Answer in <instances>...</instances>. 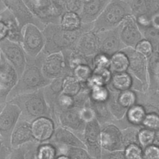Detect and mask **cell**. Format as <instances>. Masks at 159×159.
Segmentation results:
<instances>
[{"label":"cell","instance_id":"1","mask_svg":"<svg viewBox=\"0 0 159 159\" xmlns=\"http://www.w3.org/2000/svg\"><path fill=\"white\" fill-rule=\"evenodd\" d=\"M94 23L83 24L77 30H67L60 24H48L42 30L45 38V45L42 52L45 55L62 52L73 48L80 37L85 32L92 30Z\"/></svg>","mask_w":159,"mask_h":159},{"label":"cell","instance_id":"2","mask_svg":"<svg viewBox=\"0 0 159 159\" xmlns=\"http://www.w3.org/2000/svg\"><path fill=\"white\" fill-rule=\"evenodd\" d=\"M46 55L43 52L40 53L35 57L26 54L27 61L24 70L19 78L17 84L10 94L17 96L35 91L44 88L51 82L52 80L47 78L42 70V63Z\"/></svg>","mask_w":159,"mask_h":159},{"label":"cell","instance_id":"3","mask_svg":"<svg viewBox=\"0 0 159 159\" xmlns=\"http://www.w3.org/2000/svg\"><path fill=\"white\" fill-rule=\"evenodd\" d=\"M129 15L131 11L124 0H111L94 22L92 30L98 33L117 27Z\"/></svg>","mask_w":159,"mask_h":159},{"label":"cell","instance_id":"4","mask_svg":"<svg viewBox=\"0 0 159 159\" xmlns=\"http://www.w3.org/2000/svg\"><path fill=\"white\" fill-rule=\"evenodd\" d=\"M11 101L19 106L22 111H24L29 116L39 118L45 117L48 112V106L44 95L43 88L35 91L23 93L17 95Z\"/></svg>","mask_w":159,"mask_h":159},{"label":"cell","instance_id":"5","mask_svg":"<svg viewBox=\"0 0 159 159\" xmlns=\"http://www.w3.org/2000/svg\"><path fill=\"white\" fill-rule=\"evenodd\" d=\"M22 46L27 55L32 57L38 56L43 50L45 38L43 31L34 24H28L23 29Z\"/></svg>","mask_w":159,"mask_h":159},{"label":"cell","instance_id":"6","mask_svg":"<svg viewBox=\"0 0 159 159\" xmlns=\"http://www.w3.org/2000/svg\"><path fill=\"white\" fill-rule=\"evenodd\" d=\"M122 51L127 55L129 59L128 71L140 83L143 88L147 86L148 83V58L132 47H127Z\"/></svg>","mask_w":159,"mask_h":159},{"label":"cell","instance_id":"7","mask_svg":"<svg viewBox=\"0 0 159 159\" xmlns=\"http://www.w3.org/2000/svg\"><path fill=\"white\" fill-rule=\"evenodd\" d=\"M34 15L44 24H60L61 15L51 0H24Z\"/></svg>","mask_w":159,"mask_h":159},{"label":"cell","instance_id":"8","mask_svg":"<svg viewBox=\"0 0 159 159\" xmlns=\"http://www.w3.org/2000/svg\"><path fill=\"white\" fill-rule=\"evenodd\" d=\"M17 19L22 29L28 24H34L42 30L46 25L37 19L31 12L24 0H0Z\"/></svg>","mask_w":159,"mask_h":159},{"label":"cell","instance_id":"9","mask_svg":"<svg viewBox=\"0 0 159 159\" xmlns=\"http://www.w3.org/2000/svg\"><path fill=\"white\" fill-rule=\"evenodd\" d=\"M0 53L14 67L20 78L24 70L27 61L26 53L22 45L4 39L0 40Z\"/></svg>","mask_w":159,"mask_h":159},{"label":"cell","instance_id":"10","mask_svg":"<svg viewBox=\"0 0 159 159\" xmlns=\"http://www.w3.org/2000/svg\"><path fill=\"white\" fill-rule=\"evenodd\" d=\"M19 77L14 67L0 53V98L1 104L18 83Z\"/></svg>","mask_w":159,"mask_h":159},{"label":"cell","instance_id":"11","mask_svg":"<svg viewBox=\"0 0 159 159\" xmlns=\"http://www.w3.org/2000/svg\"><path fill=\"white\" fill-rule=\"evenodd\" d=\"M4 39L20 44L23 40L22 29L7 9L0 12V40Z\"/></svg>","mask_w":159,"mask_h":159},{"label":"cell","instance_id":"12","mask_svg":"<svg viewBox=\"0 0 159 159\" xmlns=\"http://www.w3.org/2000/svg\"><path fill=\"white\" fill-rule=\"evenodd\" d=\"M99 39V53L111 57L115 53L127 47L122 42L119 32V26L114 29L98 33Z\"/></svg>","mask_w":159,"mask_h":159},{"label":"cell","instance_id":"13","mask_svg":"<svg viewBox=\"0 0 159 159\" xmlns=\"http://www.w3.org/2000/svg\"><path fill=\"white\" fill-rule=\"evenodd\" d=\"M84 137L89 153L96 159H101V130L96 118L86 123Z\"/></svg>","mask_w":159,"mask_h":159},{"label":"cell","instance_id":"14","mask_svg":"<svg viewBox=\"0 0 159 159\" xmlns=\"http://www.w3.org/2000/svg\"><path fill=\"white\" fill-rule=\"evenodd\" d=\"M42 70L44 76L50 80L71 74L66 69L64 56L62 52L53 53L46 55L42 63Z\"/></svg>","mask_w":159,"mask_h":159},{"label":"cell","instance_id":"15","mask_svg":"<svg viewBox=\"0 0 159 159\" xmlns=\"http://www.w3.org/2000/svg\"><path fill=\"white\" fill-rule=\"evenodd\" d=\"M119 32L120 39L126 47L135 48L144 39L137 20L132 15L128 16L119 25Z\"/></svg>","mask_w":159,"mask_h":159},{"label":"cell","instance_id":"16","mask_svg":"<svg viewBox=\"0 0 159 159\" xmlns=\"http://www.w3.org/2000/svg\"><path fill=\"white\" fill-rule=\"evenodd\" d=\"M21 108L16 103L10 101L2 109L0 114V132L1 136L12 132L19 120L22 112Z\"/></svg>","mask_w":159,"mask_h":159},{"label":"cell","instance_id":"17","mask_svg":"<svg viewBox=\"0 0 159 159\" xmlns=\"http://www.w3.org/2000/svg\"><path fill=\"white\" fill-rule=\"evenodd\" d=\"M101 147L109 152L124 150L122 130L113 124L106 126L101 130Z\"/></svg>","mask_w":159,"mask_h":159},{"label":"cell","instance_id":"18","mask_svg":"<svg viewBox=\"0 0 159 159\" xmlns=\"http://www.w3.org/2000/svg\"><path fill=\"white\" fill-rule=\"evenodd\" d=\"M111 0H84L80 16L83 24L94 23Z\"/></svg>","mask_w":159,"mask_h":159},{"label":"cell","instance_id":"19","mask_svg":"<svg viewBox=\"0 0 159 159\" xmlns=\"http://www.w3.org/2000/svg\"><path fill=\"white\" fill-rule=\"evenodd\" d=\"M87 57H93L99 53V39L98 33L90 30L84 33L78 39L74 48Z\"/></svg>","mask_w":159,"mask_h":159},{"label":"cell","instance_id":"20","mask_svg":"<svg viewBox=\"0 0 159 159\" xmlns=\"http://www.w3.org/2000/svg\"><path fill=\"white\" fill-rule=\"evenodd\" d=\"M81 109L75 107L63 109L59 115V120L61 125L73 130L84 129L86 122L82 118Z\"/></svg>","mask_w":159,"mask_h":159},{"label":"cell","instance_id":"21","mask_svg":"<svg viewBox=\"0 0 159 159\" xmlns=\"http://www.w3.org/2000/svg\"><path fill=\"white\" fill-rule=\"evenodd\" d=\"M34 138L32 124L27 120L18 121L11 134V144L16 147L32 141Z\"/></svg>","mask_w":159,"mask_h":159},{"label":"cell","instance_id":"22","mask_svg":"<svg viewBox=\"0 0 159 159\" xmlns=\"http://www.w3.org/2000/svg\"><path fill=\"white\" fill-rule=\"evenodd\" d=\"M32 129L34 139L39 141L49 139L55 132L53 122L45 117L36 119L32 124Z\"/></svg>","mask_w":159,"mask_h":159},{"label":"cell","instance_id":"23","mask_svg":"<svg viewBox=\"0 0 159 159\" xmlns=\"http://www.w3.org/2000/svg\"><path fill=\"white\" fill-rule=\"evenodd\" d=\"M132 76L129 71L112 73L111 79L107 86L111 91L115 92H121L131 89L133 85Z\"/></svg>","mask_w":159,"mask_h":159},{"label":"cell","instance_id":"24","mask_svg":"<svg viewBox=\"0 0 159 159\" xmlns=\"http://www.w3.org/2000/svg\"><path fill=\"white\" fill-rule=\"evenodd\" d=\"M54 139L59 144L65 145V146L86 148L84 144L76 135L70 130L63 127H58L54 132Z\"/></svg>","mask_w":159,"mask_h":159},{"label":"cell","instance_id":"25","mask_svg":"<svg viewBox=\"0 0 159 159\" xmlns=\"http://www.w3.org/2000/svg\"><path fill=\"white\" fill-rule=\"evenodd\" d=\"M129 6L132 15L137 18L140 16H151L153 0H124Z\"/></svg>","mask_w":159,"mask_h":159},{"label":"cell","instance_id":"26","mask_svg":"<svg viewBox=\"0 0 159 159\" xmlns=\"http://www.w3.org/2000/svg\"><path fill=\"white\" fill-rule=\"evenodd\" d=\"M129 59L123 52H119L113 55L110 59L109 70L112 73H119L128 71Z\"/></svg>","mask_w":159,"mask_h":159},{"label":"cell","instance_id":"27","mask_svg":"<svg viewBox=\"0 0 159 159\" xmlns=\"http://www.w3.org/2000/svg\"><path fill=\"white\" fill-rule=\"evenodd\" d=\"M83 24L80 15L76 12L66 11L61 16L60 25L65 30H77L82 27Z\"/></svg>","mask_w":159,"mask_h":159},{"label":"cell","instance_id":"28","mask_svg":"<svg viewBox=\"0 0 159 159\" xmlns=\"http://www.w3.org/2000/svg\"><path fill=\"white\" fill-rule=\"evenodd\" d=\"M83 89L82 84L72 74L66 75L63 81V93L74 97Z\"/></svg>","mask_w":159,"mask_h":159},{"label":"cell","instance_id":"29","mask_svg":"<svg viewBox=\"0 0 159 159\" xmlns=\"http://www.w3.org/2000/svg\"><path fill=\"white\" fill-rule=\"evenodd\" d=\"M65 76H61L55 78L43 88L45 97L47 99L55 98L57 99L60 94L63 92V81Z\"/></svg>","mask_w":159,"mask_h":159},{"label":"cell","instance_id":"30","mask_svg":"<svg viewBox=\"0 0 159 159\" xmlns=\"http://www.w3.org/2000/svg\"><path fill=\"white\" fill-rule=\"evenodd\" d=\"M143 38L150 42L153 50L157 51L159 45V28L150 24L145 26H139Z\"/></svg>","mask_w":159,"mask_h":159},{"label":"cell","instance_id":"31","mask_svg":"<svg viewBox=\"0 0 159 159\" xmlns=\"http://www.w3.org/2000/svg\"><path fill=\"white\" fill-rule=\"evenodd\" d=\"M93 73V67L88 64H82L76 66L73 71L72 75L82 84L83 88H85Z\"/></svg>","mask_w":159,"mask_h":159},{"label":"cell","instance_id":"32","mask_svg":"<svg viewBox=\"0 0 159 159\" xmlns=\"http://www.w3.org/2000/svg\"><path fill=\"white\" fill-rule=\"evenodd\" d=\"M119 92L111 91L110 96L107 100L108 107L109 111L116 117L117 119H122L125 114H127V109L122 107L117 100V95Z\"/></svg>","mask_w":159,"mask_h":159},{"label":"cell","instance_id":"33","mask_svg":"<svg viewBox=\"0 0 159 159\" xmlns=\"http://www.w3.org/2000/svg\"><path fill=\"white\" fill-rule=\"evenodd\" d=\"M146 114L147 112L142 106L135 104L127 110L126 114L129 122L135 125H140L142 124Z\"/></svg>","mask_w":159,"mask_h":159},{"label":"cell","instance_id":"34","mask_svg":"<svg viewBox=\"0 0 159 159\" xmlns=\"http://www.w3.org/2000/svg\"><path fill=\"white\" fill-rule=\"evenodd\" d=\"M89 89L91 101L107 102L111 94V90L107 86H94Z\"/></svg>","mask_w":159,"mask_h":159},{"label":"cell","instance_id":"35","mask_svg":"<svg viewBox=\"0 0 159 159\" xmlns=\"http://www.w3.org/2000/svg\"><path fill=\"white\" fill-rule=\"evenodd\" d=\"M139 130L134 127H128L122 130L124 150L126 147L132 144L140 145L139 141Z\"/></svg>","mask_w":159,"mask_h":159},{"label":"cell","instance_id":"36","mask_svg":"<svg viewBox=\"0 0 159 159\" xmlns=\"http://www.w3.org/2000/svg\"><path fill=\"white\" fill-rule=\"evenodd\" d=\"M117 100L122 107L129 109L130 107L135 105L136 101V95L132 89L119 92L117 95Z\"/></svg>","mask_w":159,"mask_h":159},{"label":"cell","instance_id":"37","mask_svg":"<svg viewBox=\"0 0 159 159\" xmlns=\"http://www.w3.org/2000/svg\"><path fill=\"white\" fill-rule=\"evenodd\" d=\"M156 132L147 128H142L139 132V141L140 145L143 148H145L153 144Z\"/></svg>","mask_w":159,"mask_h":159},{"label":"cell","instance_id":"38","mask_svg":"<svg viewBox=\"0 0 159 159\" xmlns=\"http://www.w3.org/2000/svg\"><path fill=\"white\" fill-rule=\"evenodd\" d=\"M65 155L68 156L70 159H96L84 148L68 147Z\"/></svg>","mask_w":159,"mask_h":159},{"label":"cell","instance_id":"39","mask_svg":"<svg viewBox=\"0 0 159 159\" xmlns=\"http://www.w3.org/2000/svg\"><path fill=\"white\" fill-rule=\"evenodd\" d=\"M142 125L143 127L155 132L159 130V113L157 112L147 113Z\"/></svg>","mask_w":159,"mask_h":159},{"label":"cell","instance_id":"40","mask_svg":"<svg viewBox=\"0 0 159 159\" xmlns=\"http://www.w3.org/2000/svg\"><path fill=\"white\" fill-rule=\"evenodd\" d=\"M148 75H152L159 84V55H152L148 58Z\"/></svg>","mask_w":159,"mask_h":159},{"label":"cell","instance_id":"41","mask_svg":"<svg viewBox=\"0 0 159 159\" xmlns=\"http://www.w3.org/2000/svg\"><path fill=\"white\" fill-rule=\"evenodd\" d=\"M124 150L127 159H143V148L140 145H130Z\"/></svg>","mask_w":159,"mask_h":159},{"label":"cell","instance_id":"42","mask_svg":"<svg viewBox=\"0 0 159 159\" xmlns=\"http://www.w3.org/2000/svg\"><path fill=\"white\" fill-rule=\"evenodd\" d=\"M138 52L144 55L147 58H150L153 52V48L150 42L143 39L140 41L134 48Z\"/></svg>","mask_w":159,"mask_h":159},{"label":"cell","instance_id":"43","mask_svg":"<svg viewBox=\"0 0 159 159\" xmlns=\"http://www.w3.org/2000/svg\"><path fill=\"white\" fill-rule=\"evenodd\" d=\"M111 57L101 53H98L93 57V69L109 68Z\"/></svg>","mask_w":159,"mask_h":159},{"label":"cell","instance_id":"44","mask_svg":"<svg viewBox=\"0 0 159 159\" xmlns=\"http://www.w3.org/2000/svg\"><path fill=\"white\" fill-rule=\"evenodd\" d=\"M39 159H54L55 148L49 144L41 145L37 152Z\"/></svg>","mask_w":159,"mask_h":159},{"label":"cell","instance_id":"45","mask_svg":"<svg viewBox=\"0 0 159 159\" xmlns=\"http://www.w3.org/2000/svg\"><path fill=\"white\" fill-rule=\"evenodd\" d=\"M143 159H159V148L151 145L143 148Z\"/></svg>","mask_w":159,"mask_h":159},{"label":"cell","instance_id":"46","mask_svg":"<svg viewBox=\"0 0 159 159\" xmlns=\"http://www.w3.org/2000/svg\"><path fill=\"white\" fill-rule=\"evenodd\" d=\"M58 104L62 107V109H68L74 107L73 97L64 93L60 94L57 99Z\"/></svg>","mask_w":159,"mask_h":159},{"label":"cell","instance_id":"47","mask_svg":"<svg viewBox=\"0 0 159 159\" xmlns=\"http://www.w3.org/2000/svg\"><path fill=\"white\" fill-rule=\"evenodd\" d=\"M84 0H67L66 4V11H71L80 14L83 5Z\"/></svg>","mask_w":159,"mask_h":159},{"label":"cell","instance_id":"48","mask_svg":"<svg viewBox=\"0 0 159 159\" xmlns=\"http://www.w3.org/2000/svg\"><path fill=\"white\" fill-rule=\"evenodd\" d=\"M81 114L84 121L87 123L96 118L94 110L89 107H84L81 109Z\"/></svg>","mask_w":159,"mask_h":159},{"label":"cell","instance_id":"49","mask_svg":"<svg viewBox=\"0 0 159 159\" xmlns=\"http://www.w3.org/2000/svg\"><path fill=\"white\" fill-rule=\"evenodd\" d=\"M67 0H51L53 6L62 16L66 11V4Z\"/></svg>","mask_w":159,"mask_h":159},{"label":"cell","instance_id":"50","mask_svg":"<svg viewBox=\"0 0 159 159\" xmlns=\"http://www.w3.org/2000/svg\"><path fill=\"white\" fill-rule=\"evenodd\" d=\"M107 159H127L124 150H118L110 152L106 156Z\"/></svg>","mask_w":159,"mask_h":159},{"label":"cell","instance_id":"51","mask_svg":"<svg viewBox=\"0 0 159 159\" xmlns=\"http://www.w3.org/2000/svg\"><path fill=\"white\" fill-rule=\"evenodd\" d=\"M9 159H25V158L23 150L20 148H17L11 153Z\"/></svg>","mask_w":159,"mask_h":159},{"label":"cell","instance_id":"52","mask_svg":"<svg viewBox=\"0 0 159 159\" xmlns=\"http://www.w3.org/2000/svg\"><path fill=\"white\" fill-rule=\"evenodd\" d=\"M151 24L159 28V11H157L155 13H153L151 16Z\"/></svg>","mask_w":159,"mask_h":159},{"label":"cell","instance_id":"53","mask_svg":"<svg viewBox=\"0 0 159 159\" xmlns=\"http://www.w3.org/2000/svg\"><path fill=\"white\" fill-rule=\"evenodd\" d=\"M152 145H154L159 148V134H156Z\"/></svg>","mask_w":159,"mask_h":159},{"label":"cell","instance_id":"54","mask_svg":"<svg viewBox=\"0 0 159 159\" xmlns=\"http://www.w3.org/2000/svg\"><path fill=\"white\" fill-rule=\"evenodd\" d=\"M57 159H70V158L66 155H61V156L59 157L58 158H57Z\"/></svg>","mask_w":159,"mask_h":159},{"label":"cell","instance_id":"55","mask_svg":"<svg viewBox=\"0 0 159 159\" xmlns=\"http://www.w3.org/2000/svg\"><path fill=\"white\" fill-rule=\"evenodd\" d=\"M157 53H158V54L159 55V45H158V46L157 47Z\"/></svg>","mask_w":159,"mask_h":159},{"label":"cell","instance_id":"56","mask_svg":"<svg viewBox=\"0 0 159 159\" xmlns=\"http://www.w3.org/2000/svg\"><path fill=\"white\" fill-rule=\"evenodd\" d=\"M158 11H159V8H158Z\"/></svg>","mask_w":159,"mask_h":159}]
</instances>
